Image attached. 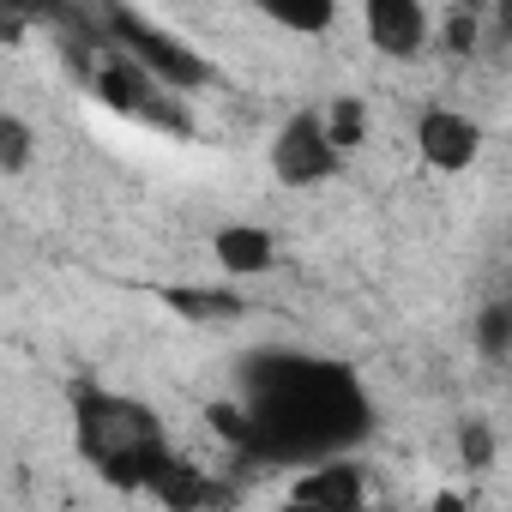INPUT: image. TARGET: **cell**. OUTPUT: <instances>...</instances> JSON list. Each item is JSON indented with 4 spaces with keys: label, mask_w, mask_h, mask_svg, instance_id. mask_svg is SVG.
Wrapping results in <instances>:
<instances>
[{
    "label": "cell",
    "mask_w": 512,
    "mask_h": 512,
    "mask_svg": "<svg viewBox=\"0 0 512 512\" xmlns=\"http://www.w3.org/2000/svg\"><path fill=\"white\" fill-rule=\"evenodd\" d=\"M488 37V13L482 7H434V49L446 55H476Z\"/></svg>",
    "instance_id": "30bf717a"
},
{
    "label": "cell",
    "mask_w": 512,
    "mask_h": 512,
    "mask_svg": "<svg viewBox=\"0 0 512 512\" xmlns=\"http://www.w3.org/2000/svg\"><path fill=\"white\" fill-rule=\"evenodd\" d=\"M91 91H97V103H109L115 115H127V121H139V127H157V133H187L193 121H187V97H175V91H163L133 55H121L115 43H103V55H97V73H91Z\"/></svg>",
    "instance_id": "277c9868"
},
{
    "label": "cell",
    "mask_w": 512,
    "mask_h": 512,
    "mask_svg": "<svg viewBox=\"0 0 512 512\" xmlns=\"http://www.w3.org/2000/svg\"><path fill=\"white\" fill-rule=\"evenodd\" d=\"M458 458H464V470H488L494 464V428L488 422H464L458 428Z\"/></svg>",
    "instance_id": "2e32d148"
},
{
    "label": "cell",
    "mask_w": 512,
    "mask_h": 512,
    "mask_svg": "<svg viewBox=\"0 0 512 512\" xmlns=\"http://www.w3.org/2000/svg\"><path fill=\"white\" fill-rule=\"evenodd\" d=\"M344 163H350V157L332 145L320 103H314V109H296L290 121H278V133H272V175H278L290 193L332 187V181L344 175Z\"/></svg>",
    "instance_id": "5b68a950"
},
{
    "label": "cell",
    "mask_w": 512,
    "mask_h": 512,
    "mask_svg": "<svg viewBox=\"0 0 512 512\" xmlns=\"http://www.w3.org/2000/svg\"><path fill=\"white\" fill-rule=\"evenodd\" d=\"M163 302L181 308L187 320H235V314H247L241 290H163Z\"/></svg>",
    "instance_id": "4fadbf2b"
},
{
    "label": "cell",
    "mask_w": 512,
    "mask_h": 512,
    "mask_svg": "<svg viewBox=\"0 0 512 512\" xmlns=\"http://www.w3.org/2000/svg\"><path fill=\"white\" fill-rule=\"evenodd\" d=\"M362 37L386 61H416L434 49V13L416 0H368L362 7Z\"/></svg>",
    "instance_id": "52a82bcc"
},
{
    "label": "cell",
    "mask_w": 512,
    "mask_h": 512,
    "mask_svg": "<svg viewBox=\"0 0 512 512\" xmlns=\"http://www.w3.org/2000/svg\"><path fill=\"white\" fill-rule=\"evenodd\" d=\"M476 350L488 362H512V296H500L476 314Z\"/></svg>",
    "instance_id": "5bb4252c"
},
{
    "label": "cell",
    "mask_w": 512,
    "mask_h": 512,
    "mask_svg": "<svg viewBox=\"0 0 512 512\" xmlns=\"http://www.w3.org/2000/svg\"><path fill=\"white\" fill-rule=\"evenodd\" d=\"M266 19L284 31V37H332L344 25L338 7H266Z\"/></svg>",
    "instance_id": "9a60e30c"
},
{
    "label": "cell",
    "mask_w": 512,
    "mask_h": 512,
    "mask_svg": "<svg viewBox=\"0 0 512 512\" xmlns=\"http://www.w3.org/2000/svg\"><path fill=\"white\" fill-rule=\"evenodd\" d=\"M482 145H488L482 121H476L470 109H458V103H428V109L416 115V157H422L434 175H464V169H476V163H482Z\"/></svg>",
    "instance_id": "8992f818"
},
{
    "label": "cell",
    "mask_w": 512,
    "mask_h": 512,
    "mask_svg": "<svg viewBox=\"0 0 512 512\" xmlns=\"http://www.w3.org/2000/svg\"><path fill=\"white\" fill-rule=\"evenodd\" d=\"M31 157H37V127L19 109H7V115H0V175L19 181L31 169Z\"/></svg>",
    "instance_id": "7c38bea8"
},
{
    "label": "cell",
    "mask_w": 512,
    "mask_h": 512,
    "mask_svg": "<svg viewBox=\"0 0 512 512\" xmlns=\"http://www.w3.org/2000/svg\"><path fill=\"white\" fill-rule=\"evenodd\" d=\"M290 500H302L314 512H368V470L356 458H326L314 470H296Z\"/></svg>",
    "instance_id": "ba28073f"
},
{
    "label": "cell",
    "mask_w": 512,
    "mask_h": 512,
    "mask_svg": "<svg viewBox=\"0 0 512 512\" xmlns=\"http://www.w3.org/2000/svg\"><path fill=\"white\" fill-rule=\"evenodd\" d=\"M211 422L253 464L314 470L326 458H356V446L374 434V398L338 356L253 350L235 374V398L211 404Z\"/></svg>",
    "instance_id": "6da1fadb"
},
{
    "label": "cell",
    "mask_w": 512,
    "mask_h": 512,
    "mask_svg": "<svg viewBox=\"0 0 512 512\" xmlns=\"http://www.w3.org/2000/svg\"><path fill=\"white\" fill-rule=\"evenodd\" d=\"M67 404H73V446L109 488L151 494L169 476V464L181 458L163 416L145 398H127L109 386H73Z\"/></svg>",
    "instance_id": "7a4b0ae2"
},
{
    "label": "cell",
    "mask_w": 512,
    "mask_h": 512,
    "mask_svg": "<svg viewBox=\"0 0 512 512\" xmlns=\"http://www.w3.org/2000/svg\"><path fill=\"white\" fill-rule=\"evenodd\" d=\"M320 109H326V133H332V145H338L344 157L368 145V103H362V97H344V91H338V97H326Z\"/></svg>",
    "instance_id": "8fae6325"
},
{
    "label": "cell",
    "mask_w": 512,
    "mask_h": 512,
    "mask_svg": "<svg viewBox=\"0 0 512 512\" xmlns=\"http://www.w3.org/2000/svg\"><path fill=\"white\" fill-rule=\"evenodd\" d=\"M211 260L223 266V278H266L278 272V235L266 223H223L211 235Z\"/></svg>",
    "instance_id": "9c48e42d"
},
{
    "label": "cell",
    "mask_w": 512,
    "mask_h": 512,
    "mask_svg": "<svg viewBox=\"0 0 512 512\" xmlns=\"http://www.w3.org/2000/svg\"><path fill=\"white\" fill-rule=\"evenodd\" d=\"M272 512H314V506H302V500H284V506H272Z\"/></svg>",
    "instance_id": "e0dca14e"
},
{
    "label": "cell",
    "mask_w": 512,
    "mask_h": 512,
    "mask_svg": "<svg viewBox=\"0 0 512 512\" xmlns=\"http://www.w3.org/2000/svg\"><path fill=\"white\" fill-rule=\"evenodd\" d=\"M103 25V43H115L121 55H133L163 91H175V97H193V91H205L217 73H211V61L187 43V37H175L163 19H151V13H127V7H115V13H103L97 19Z\"/></svg>",
    "instance_id": "3957f363"
}]
</instances>
